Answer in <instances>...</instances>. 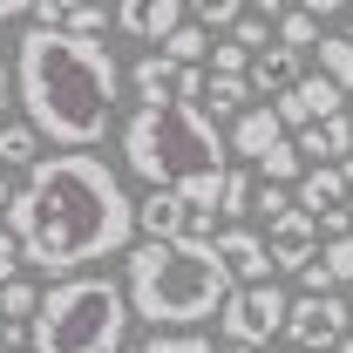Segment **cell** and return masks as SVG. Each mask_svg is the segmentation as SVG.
<instances>
[{
    "instance_id": "obj_1",
    "label": "cell",
    "mask_w": 353,
    "mask_h": 353,
    "mask_svg": "<svg viewBox=\"0 0 353 353\" xmlns=\"http://www.w3.org/2000/svg\"><path fill=\"white\" fill-rule=\"evenodd\" d=\"M7 231L21 245V265L54 279H82L102 259H130L136 245V204L123 176L109 170V157L95 150H61L41 157L21 176V190L7 197Z\"/></svg>"
},
{
    "instance_id": "obj_2",
    "label": "cell",
    "mask_w": 353,
    "mask_h": 353,
    "mask_svg": "<svg viewBox=\"0 0 353 353\" xmlns=\"http://www.w3.org/2000/svg\"><path fill=\"white\" fill-rule=\"evenodd\" d=\"M14 95H21L34 136L61 143V150H95L116 130L123 68H116L109 41H75V34L28 28L14 41Z\"/></svg>"
},
{
    "instance_id": "obj_3",
    "label": "cell",
    "mask_w": 353,
    "mask_h": 353,
    "mask_svg": "<svg viewBox=\"0 0 353 353\" xmlns=\"http://www.w3.org/2000/svg\"><path fill=\"white\" fill-rule=\"evenodd\" d=\"M123 163H130L150 190H170L190 211L218 218L224 176H231V150H224L218 123L190 102H136L123 123Z\"/></svg>"
},
{
    "instance_id": "obj_4",
    "label": "cell",
    "mask_w": 353,
    "mask_h": 353,
    "mask_svg": "<svg viewBox=\"0 0 353 353\" xmlns=\"http://www.w3.org/2000/svg\"><path fill=\"white\" fill-rule=\"evenodd\" d=\"M231 272L218 265L211 245L176 238V245H130L123 259V299L130 319H150L157 333H183L197 319H218V306L231 299Z\"/></svg>"
},
{
    "instance_id": "obj_5",
    "label": "cell",
    "mask_w": 353,
    "mask_h": 353,
    "mask_svg": "<svg viewBox=\"0 0 353 353\" xmlns=\"http://www.w3.org/2000/svg\"><path fill=\"white\" fill-rule=\"evenodd\" d=\"M123 333H130L123 285L102 272H82L41 292V312L28 319V353H123Z\"/></svg>"
},
{
    "instance_id": "obj_6",
    "label": "cell",
    "mask_w": 353,
    "mask_h": 353,
    "mask_svg": "<svg viewBox=\"0 0 353 353\" xmlns=\"http://www.w3.org/2000/svg\"><path fill=\"white\" fill-rule=\"evenodd\" d=\"M285 312H292V299L279 292V279H272V285H238V292L218 306V333H224V347L265 353L279 333H285Z\"/></svg>"
},
{
    "instance_id": "obj_7",
    "label": "cell",
    "mask_w": 353,
    "mask_h": 353,
    "mask_svg": "<svg viewBox=\"0 0 353 353\" xmlns=\"http://www.w3.org/2000/svg\"><path fill=\"white\" fill-rule=\"evenodd\" d=\"M347 326H353V312L340 292H326V299H292V312H285V340L299 353H333L340 340H347Z\"/></svg>"
},
{
    "instance_id": "obj_8",
    "label": "cell",
    "mask_w": 353,
    "mask_h": 353,
    "mask_svg": "<svg viewBox=\"0 0 353 353\" xmlns=\"http://www.w3.org/2000/svg\"><path fill=\"white\" fill-rule=\"evenodd\" d=\"M265 259H272V272H306V265L319 259V224L292 204L285 218L265 224Z\"/></svg>"
},
{
    "instance_id": "obj_9",
    "label": "cell",
    "mask_w": 353,
    "mask_h": 353,
    "mask_svg": "<svg viewBox=\"0 0 353 353\" xmlns=\"http://www.w3.org/2000/svg\"><path fill=\"white\" fill-rule=\"evenodd\" d=\"M211 252H218V265L231 272V285H272V279H279L272 259H265V238H259V231H245V224H218Z\"/></svg>"
},
{
    "instance_id": "obj_10",
    "label": "cell",
    "mask_w": 353,
    "mask_h": 353,
    "mask_svg": "<svg viewBox=\"0 0 353 353\" xmlns=\"http://www.w3.org/2000/svg\"><path fill=\"white\" fill-rule=\"evenodd\" d=\"M136 231H143V245H176V238H190V204L170 190H150L136 204Z\"/></svg>"
},
{
    "instance_id": "obj_11",
    "label": "cell",
    "mask_w": 353,
    "mask_h": 353,
    "mask_svg": "<svg viewBox=\"0 0 353 353\" xmlns=\"http://www.w3.org/2000/svg\"><path fill=\"white\" fill-rule=\"evenodd\" d=\"M116 28L136 34V41H150V48H163L183 28V7L176 0H130V7H116Z\"/></svg>"
},
{
    "instance_id": "obj_12",
    "label": "cell",
    "mask_w": 353,
    "mask_h": 353,
    "mask_svg": "<svg viewBox=\"0 0 353 353\" xmlns=\"http://www.w3.org/2000/svg\"><path fill=\"white\" fill-rule=\"evenodd\" d=\"M279 143H285V130H279L272 102H252V109L231 123V136H224V150H231V157H252V163H259V157H272Z\"/></svg>"
},
{
    "instance_id": "obj_13",
    "label": "cell",
    "mask_w": 353,
    "mask_h": 353,
    "mask_svg": "<svg viewBox=\"0 0 353 353\" xmlns=\"http://www.w3.org/2000/svg\"><path fill=\"white\" fill-rule=\"evenodd\" d=\"M245 82H252V95H272V102H279V95H292V88L306 82V75H299V54H285V48L272 41L265 54H252Z\"/></svg>"
},
{
    "instance_id": "obj_14",
    "label": "cell",
    "mask_w": 353,
    "mask_h": 353,
    "mask_svg": "<svg viewBox=\"0 0 353 353\" xmlns=\"http://www.w3.org/2000/svg\"><path fill=\"white\" fill-rule=\"evenodd\" d=\"M292 150H299V163H306V157H319V170H326V157H340V163H347V157H353V116H333V123L299 130V143H292Z\"/></svg>"
},
{
    "instance_id": "obj_15",
    "label": "cell",
    "mask_w": 353,
    "mask_h": 353,
    "mask_svg": "<svg viewBox=\"0 0 353 353\" xmlns=\"http://www.w3.org/2000/svg\"><path fill=\"white\" fill-rule=\"evenodd\" d=\"M292 204H299L306 218H326V211H340V204H347V183H340V163H326V170L312 163V170L299 176V197H292Z\"/></svg>"
},
{
    "instance_id": "obj_16",
    "label": "cell",
    "mask_w": 353,
    "mask_h": 353,
    "mask_svg": "<svg viewBox=\"0 0 353 353\" xmlns=\"http://www.w3.org/2000/svg\"><path fill=\"white\" fill-rule=\"evenodd\" d=\"M279 21H285V7H279V0H265V7H245V14H238V28H231L224 41H238L245 54H265V48H272V28H279Z\"/></svg>"
},
{
    "instance_id": "obj_17",
    "label": "cell",
    "mask_w": 353,
    "mask_h": 353,
    "mask_svg": "<svg viewBox=\"0 0 353 353\" xmlns=\"http://www.w3.org/2000/svg\"><path fill=\"white\" fill-rule=\"evenodd\" d=\"M252 109V82L245 75H211V88H204V116L211 123H238Z\"/></svg>"
},
{
    "instance_id": "obj_18",
    "label": "cell",
    "mask_w": 353,
    "mask_h": 353,
    "mask_svg": "<svg viewBox=\"0 0 353 353\" xmlns=\"http://www.w3.org/2000/svg\"><path fill=\"white\" fill-rule=\"evenodd\" d=\"M34 163H41V136L28 130V116L0 123V170H34Z\"/></svg>"
},
{
    "instance_id": "obj_19",
    "label": "cell",
    "mask_w": 353,
    "mask_h": 353,
    "mask_svg": "<svg viewBox=\"0 0 353 353\" xmlns=\"http://www.w3.org/2000/svg\"><path fill=\"white\" fill-rule=\"evenodd\" d=\"M312 54H319V75H326V82L353 102V41H347V34H319V48H312Z\"/></svg>"
},
{
    "instance_id": "obj_20",
    "label": "cell",
    "mask_w": 353,
    "mask_h": 353,
    "mask_svg": "<svg viewBox=\"0 0 353 353\" xmlns=\"http://www.w3.org/2000/svg\"><path fill=\"white\" fill-rule=\"evenodd\" d=\"M319 34H326V21H319L312 7H285V21H279V48H285V54H312Z\"/></svg>"
},
{
    "instance_id": "obj_21",
    "label": "cell",
    "mask_w": 353,
    "mask_h": 353,
    "mask_svg": "<svg viewBox=\"0 0 353 353\" xmlns=\"http://www.w3.org/2000/svg\"><path fill=\"white\" fill-rule=\"evenodd\" d=\"M130 82L143 102H170V88H176V61H163V54H143L130 68Z\"/></svg>"
},
{
    "instance_id": "obj_22",
    "label": "cell",
    "mask_w": 353,
    "mask_h": 353,
    "mask_svg": "<svg viewBox=\"0 0 353 353\" xmlns=\"http://www.w3.org/2000/svg\"><path fill=\"white\" fill-rule=\"evenodd\" d=\"M299 102H306V123H333V116H347V95L326 82V75H306V82L292 88Z\"/></svg>"
},
{
    "instance_id": "obj_23",
    "label": "cell",
    "mask_w": 353,
    "mask_h": 353,
    "mask_svg": "<svg viewBox=\"0 0 353 353\" xmlns=\"http://www.w3.org/2000/svg\"><path fill=\"white\" fill-rule=\"evenodd\" d=\"M157 54H163V61H176V68H204V61H211V34L183 21V28H176V34L157 48Z\"/></svg>"
},
{
    "instance_id": "obj_24",
    "label": "cell",
    "mask_w": 353,
    "mask_h": 353,
    "mask_svg": "<svg viewBox=\"0 0 353 353\" xmlns=\"http://www.w3.org/2000/svg\"><path fill=\"white\" fill-rule=\"evenodd\" d=\"M319 272H326V292H347L353 285V238H333V245H319Z\"/></svg>"
},
{
    "instance_id": "obj_25",
    "label": "cell",
    "mask_w": 353,
    "mask_h": 353,
    "mask_svg": "<svg viewBox=\"0 0 353 353\" xmlns=\"http://www.w3.org/2000/svg\"><path fill=\"white\" fill-rule=\"evenodd\" d=\"M0 312H7V326H28V319L41 312V292H34L28 279H14V285H0Z\"/></svg>"
},
{
    "instance_id": "obj_26",
    "label": "cell",
    "mask_w": 353,
    "mask_h": 353,
    "mask_svg": "<svg viewBox=\"0 0 353 353\" xmlns=\"http://www.w3.org/2000/svg\"><path fill=\"white\" fill-rule=\"evenodd\" d=\"M259 176L272 183V190H279V183H292V176H306V163H299V150H292V136H285V143H279L272 157H259Z\"/></svg>"
},
{
    "instance_id": "obj_27",
    "label": "cell",
    "mask_w": 353,
    "mask_h": 353,
    "mask_svg": "<svg viewBox=\"0 0 353 353\" xmlns=\"http://www.w3.org/2000/svg\"><path fill=\"white\" fill-rule=\"evenodd\" d=\"M123 353H218L204 333H150L143 347H123Z\"/></svg>"
},
{
    "instance_id": "obj_28",
    "label": "cell",
    "mask_w": 353,
    "mask_h": 353,
    "mask_svg": "<svg viewBox=\"0 0 353 353\" xmlns=\"http://www.w3.org/2000/svg\"><path fill=\"white\" fill-rule=\"evenodd\" d=\"M238 14H245L238 0H204V7L190 14V28H204V34H231V28H238Z\"/></svg>"
},
{
    "instance_id": "obj_29",
    "label": "cell",
    "mask_w": 353,
    "mask_h": 353,
    "mask_svg": "<svg viewBox=\"0 0 353 353\" xmlns=\"http://www.w3.org/2000/svg\"><path fill=\"white\" fill-rule=\"evenodd\" d=\"M245 211H252V176L231 170V176H224V197H218V218H224V224H238Z\"/></svg>"
},
{
    "instance_id": "obj_30",
    "label": "cell",
    "mask_w": 353,
    "mask_h": 353,
    "mask_svg": "<svg viewBox=\"0 0 353 353\" xmlns=\"http://www.w3.org/2000/svg\"><path fill=\"white\" fill-rule=\"evenodd\" d=\"M245 68H252V54L238 41H211V75H245Z\"/></svg>"
},
{
    "instance_id": "obj_31",
    "label": "cell",
    "mask_w": 353,
    "mask_h": 353,
    "mask_svg": "<svg viewBox=\"0 0 353 353\" xmlns=\"http://www.w3.org/2000/svg\"><path fill=\"white\" fill-rule=\"evenodd\" d=\"M252 211H259V218L272 224V218H285V211H292V197H285V190H272V183H265V190H252Z\"/></svg>"
},
{
    "instance_id": "obj_32",
    "label": "cell",
    "mask_w": 353,
    "mask_h": 353,
    "mask_svg": "<svg viewBox=\"0 0 353 353\" xmlns=\"http://www.w3.org/2000/svg\"><path fill=\"white\" fill-rule=\"evenodd\" d=\"M21 279V245H14V231L0 224V285H14Z\"/></svg>"
},
{
    "instance_id": "obj_33",
    "label": "cell",
    "mask_w": 353,
    "mask_h": 353,
    "mask_svg": "<svg viewBox=\"0 0 353 353\" xmlns=\"http://www.w3.org/2000/svg\"><path fill=\"white\" fill-rule=\"evenodd\" d=\"M7 95H14V68L0 61V123H7Z\"/></svg>"
},
{
    "instance_id": "obj_34",
    "label": "cell",
    "mask_w": 353,
    "mask_h": 353,
    "mask_svg": "<svg viewBox=\"0 0 353 353\" xmlns=\"http://www.w3.org/2000/svg\"><path fill=\"white\" fill-rule=\"evenodd\" d=\"M340 183H347V204H353V157L340 163Z\"/></svg>"
},
{
    "instance_id": "obj_35",
    "label": "cell",
    "mask_w": 353,
    "mask_h": 353,
    "mask_svg": "<svg viewBox=\"0 0 353 353\" xmlns=\"http://www.w3.org/2000/svg\"><path fill=\"white\" fill-rule=\"evenodd\" d=\"M21 14H28V7H14V0H0V21H21Z\"/></svg>"
},
{
    "instance_id": "obj_36",
    "label": "cell",
    "mask_w": 353,
    "mask_h": 353,
    "mask_svg": "<svg viewBox=\"0 0 353 353\" xmlns=\"http://www.w3.org/2000/svg\"><path fill=\"white\" fill-rule=\"evenodd\" d=\"M7 197H14V190H7V170H0V211H7Z\"/></svg>"
},
{
    "instance_id": "obj_37",
    "label": "cell",
    "mask_w": 353,
    "mask_h": 353,
    "mask_svg": "<svg viewBox=\"0 0 353 353\" xmlns=\"http://www.w3.org/2000/svg\"><path fill=\"white\" fill-rule=\"evenodd\" d=\"M333 353H353V326H347V340H340V347H333Z\"/></svg>"
},
{
    "instance_id": "obj_38",
    "label": "cell",
    "mask_w": 353,
    "mask_h": 353,
    "mask_svg": "<svg viewBox=\"0 0 353 353\" xmlns=\"http://www.w3.org/2000/svg\"><path fill=\"white\" fill-rule=\"evenodd\" d=\"M347 231H353V204H347Z\"/></svg>"
},
{
    "instance_id": "obj_39",
    "label": "cell",
    "mask_w": 353,
    "mask_h": 353,
    "mask_svg": "<svg viewBox=\"0 0 353 353\" xmlns=\"http://www.w3.org/2000/svg\"><path fill=\"white\" fill-rule=\"evenodd\" d=\"M265 353H279V347H265Z\"/></svg>"
},
{
    "instance_id": "obj_40",
    "label": "cell",
    "mask_w": 353,
    "mask_h": 353,
    "mask_svg": "<svg viewBox=\"0 0 353 353\" xmlns=\"http://www.w3.org/2000/svg\"><path fill=\"white\" fill-rule=\"evenodd\" d=\"M347 41H353V28H347Z\"/></svg>"
},
{
    "instance_id": "obj_41",
    "label": "cell",
    "mask_w": 353,
    "mask_h": 353,
    "mask_svg": "<svg viewBox=\"0 0 353 353\" xmlns=\"http://www.w3.org/2000/svg\"><path fill=\"white\" fill-rule=\"evenodd\" d=\"M347 312H353V299H347Z\"/></svg>"
}]
</instances>
